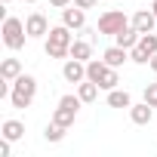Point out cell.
<instances>
[{
    "instance_id": "1",
    "label": "cell",
    "mask_w": 157,
    "mask_h": 157,
    "mask_svg": "<svg viewBox=\"0 0 157 157\" xmlns=\"http://www.w3.org/2000/svg\"><path fill=\"white\" fill-rule=\"evenodd\" d=\"M71 43H74L71 28H68V25H56V28H49L43 49H46L49 59H68V56H71Z\"/></svg>"
},
{
    "instance_id": "6",
    "label": "cell",
    "mask_w": 157,
    "mask_h": 157,
    "mask_svg": "<svg viewBox=\"0 0 157 157\" xmlns=\"http://www.w3.org/2000/svg\"><path fill=\"white\" fill-rule=\"evenodd\" d=\"M62 77H65L68 83H83V80H86V62L68 56L65 65H62Z\"/></svg>"
},
{
    "instance_id": "27",
    "label": "cell",
    "mask_w": 157,
    "mask_h": 157,
    "mask_svg": "<svg viewBox=\"0 0 157 157\" xmlns=\"http://www.w3.org/2000/svg\"><path fill=\"white\" fill-rule=\"evenodd\" d=\"M151 13H154V16H157V0H151Z\"/></svg>"
},
{
    "instance_id": "3",
    "label": "cell",
    "mask_w": 157,
    "mask_h": 157,
    "mask_svg": "<svg viewBox=\"0 0 157 157\" xmlns=\"http://www.w3.org/2000/svg\"><path fill=\"white\" fill-rule=\"evenodd\" d=\"M0 34H3V46L13 49V52L22 49L25 40H28V28H25V22L16 19V16H6V19H3V28H0Z\"/></svg>"
},
{
    "instance_id": "22",
    "label": "cell",
    "mask_w": 157,
    "mask_h": 157,
    "mask_svg": "<svg viewBox=\"0 0 157 157\" xmlns=\"http://www.w3.org/2000/svg\"><path fill=\"white\" fill-rule=\"evenodd\" d=\"M145 102H148L151 108H157V83H148V86H145Z\"/></svg>"
},
{
    "instance_id": "29",
    "label": "cell",
    "mask_w": 157,
    "mask_h": 157,
    "mask_svg": "<svg viewBox=\"0 0 157 157\" xmlns=\"http://www.w3.org/2000/svg\"><path fill=\"white\" fill-rule=\"evenodd\" d=\"M6 3H10V0H3V6H6Z\"/></svg>"
},
{
    "instance_id": "4",
    "label": "cell",
    "mask_w": 157,
    "mask_h": 157,
    "mask_svg": "<svg viewBox=\"0 0 157 157\" xmlns=\"http://www.w3.org/2000/svg\"><path fill=\"white\" fill-rule=\"evenodd\" d=\"M80 105H83L80 96H74V93L62 96L59 105H56V111H52V123H59V126H71V123L77 120V111H80Z\"/></svg>"
},
{
    "instance_id": "7",
    "label": "cell",
    "mask_w": 157,
    "mask_h": 157,
    "mask_svg": "<svg viewBox=\"0 0 157 157\" xmlns=\"http://www.w3.org/2000/svg\"><path fill=\"white\" fill-rule=\"evenodd\" d=\"M62 25H68L71 31H80L83 25H86V10H80V6H65L62 10Z\"/></svg>"
},
{
    "instance_id": "11",
    "label": "cell",
    "mask_w": 157,
    "mask_h": 157,
    "mask_svg": "<svg viewBox=\"0 0 157 157\" xmlns=\"http://www.w3.org/2000/svg\"><path fill=\"white\" fill-rule=\"evenodd\" d=\"M139 37H142V34H139V31L132 28V22H129L126 28H120V31L114 34V43H117V46H123V49H132V46L139 43Z\"/></svg>"
},
{
    "instance_id": "2",
    "label": "cell",
    "mask_w": 157,
    "mask_h": 157,
    "mask_svg": "<svg viewBox=\"0 0 157 157\" xmlns=\"http://www.w3.org/2000/svg\"><path fill=\"white\" fill-rule=\"evenodd\" d=\"M34 96H37V77L22 71V74L16 77V80H13V93H10V102H13V108H31Z\"/></svg>"
},
{
    "instance_id": "12",
    "label": "cell",
    "mask_w": 157,
    "mask_h": 157,
    "mask_svg": "<svg viewBox=\"0 0 157 157\" xmlns=\"http://www.w3.org/2000/svg\"><path fill=\"white\" fill-rule=\"evenodd\" d=\"M108 68H111V65H108L105 59H90V62H86V80L102 83V77L108 74Z\"/></svg>"
},
{
    "instance_id": "8",
    "label": "cell",
    "mask_w": 157,
    "mask_h": 157,
    "mask_svg": "<svg viewBox=\"0 0 157 157\" xmlns=\"http://www.w3.org/2000/svg\"><path fill=\"white\" fill-rule=\"evenodd\" d=\"M25 28H28V37H46L49 34V22L43 13H31L25 19Z\"/></svg>"
},
{
    "instance_id": "17",
    "label": "cell",
    "mask_w": 157,
    "mask_h": 157,
    "mask_svg": "<svg viewBox=\"0 0 157 157\" xmlns=\"http://www.w3.org/2000/svg\"><path fill=\"white\" fill-rule=\"evenodd\" d=\"M71 56L80 59V62H90V59H93V43H90V40H74V43H71Z\"/></svg>"
},
{
    "instance_id": "10",
    "label": "cell",
    "mask_w": 157,
    "mask_h": 157,
    "mask_svg": "<svg viewBox=\"0 0 157 157\" xmlns=\"http://www.w3.org/2000/svg\"><path fill=\"white\" fill-rule=\"evenodd\" d=\"M151 117H154V108H151L148 102L129 105V120H132L136 126H148V123H151Z\"/></svg>"
},
{
    "instance_id": "23",
    "label": "cell",
    "mask_w": 157,
    "mask_h": 157,
    "mask_svg": "<svg viewBox=\"0 0 157 157\" xmlns=\"http://www.w3.org/2000/svg\"><path fill=\"white\" fill-rule=\"evenodd\" d=\"M99 3V0H74V6H80V10H93Z\"/></svg>"
},
{
    "instance_id": "26",
    "label": "cell",
    "mask_w": 157,
    "mask_h": 157,
    "mask_svg": "<svg viewBox=\"0 0 157 157\" xmlns=\"http://www.w3.org/2000/svg\"><path fill=\"white\" fill-rule=\"evenodd\" d=\"M148 68H151V71H154V74H157V52H154V56H151V62H148Z\"/></svg>"
},
{
    "instance_id": "25",
    "label": "cell",
    "mask_w": 157,
    "mask_h": 157,
    "mask_svg": "<svg viewBox=\"0 0 157 157\" xmlns=\"http://www.w3.org/2000/svg\"><path fill=\"white\" fill-rule=\"evenodd\" d=\"M10 145H13L10 139H3V142H0V157H10Z\"/></svg>"
},
{
    "instance_id": "24",
    "label": "cell",
    "mask_w": 157,
    "mask_h": 157,
    "mask_svg": "<svg viewBox=\"0 0 157 157\" xmlns=\"http://www.w3.org/2000/svg\"><path fill=\"white\" fill-rule=\"evenodd\" d=\"M74 0H49V6H56V10H65V6H71Z\"/></svg>"
},
{
    "instance_id": "28",
    "label": "cell",
    "mask_w": 157,
    "mask_h": 157,
    "mask_svg": "<svg viewBox=\"0 0 157 157\" xmlns=\"http://www.w3.org/2000/svg\"><path fill=\"white\" fill-rule=\"evenodd\" d=\"M25 3H37V0H25Z\"/></svg>"
},
{
    "instance_id": "15",
    "label": "cell",
    "mask_w": 157,
    "mask_h": 157,
    "mask_svg": "<svg viewBox=\"0 0 157 157\" xmlns=\"http://www.w3.org/2000/svg\"><path fill=\"white\" fill-rule=\"evenodd\" d=\"M99 83H93V80H83V83H77V96L83 99V105H90V102H96L99 99Z\"/></svg>"
},
{
    "instance_id": "16",
    "label": "cell",
    "mask_w": 157,
    "mask_h": 157,
    "mask_svg": "<svg viewBox=\"0 0 157 157\" xmlns=\"http://www.w3.org/2000/svg\"><path fill=\"white\" fill-rule=\"evenodd\" d=\"M19 74H22V62L19 59H3L0 62V77H3V80H16Z\"/></svg>"
},
{
    "instance_id": "9",
    "label": "cell",
    "mask_w": 157,
    "mask_h": 157,
    "mask_svg": "<svg viewBox=\"0 0 157 157\" xmlns=\"http://www.w3.org/2000/svg\"><path fill=\"white\" fill-rule=\"evenodd\" d=\"M129 22H132V28H136L139 34H148V31H154V28H157V16H154L151 10H139Z\"/></svg>"
},
{
    "instance_id": "5",
    "label": "cell",
    "mask_w": 157,
    "mask_h": 157,
    "mask_svg": "<svg viewBox=\"0 0 157 157\" xmlns=\"http://www.w3.org/2000/svg\"><path fill=\"white\" fill-rule=\"evenodd\" d=\"M129 25V19H126V13L123 10H105L102 16H99V34H108V37H114L120 28H126Z\"/></svg>"
},
{
    "instance_id": "14",
    "label": "cell",
    "mask_w": 157,
    "mask_h": 157,
    "mask_svg": "<svg viewBox=\"0 0 157 157\" xmlns=\"http://www.w3.org/2000/svg\"><path fill=\"white\" fill-rule=\"evenodd\" d=\"M102 59H105L111 68H120V65L129 59V49H123V46H117V43H114V46H108V49L102 52Z\"/></svg>"
},
{
    "instance_id": "18",
    "label": "cell",
    "mask_w": 157,
    "mask_h": 157,
    "mask_svg": "<svg viewBox=\"0 0 157 157\" xmlns=\"http://www.w3.org/2000/svg\"><path fill=\"white\" fill-rule=\"evenodd\" d=\"M108 105H111V108H129V105H132V96H129L126 90H111V93H108Z\"/></svg>"
},
{
    "instance_id": "19",
    "label": "cell",
    "mask_w": 157,
    "mask_h": 157,
    "mask_svg": "<svg viewBox=\"0 0 157 157\" xmlns=\"http://www.w3.org/2000/svg\"><path fill=\"white\" fill-rule=\"evenodd\" d=\"M136 46H139V49H142V52H145V56L151 59V56L157 52V34H154V31H148V34H142Z\"/></svg>"
},
{
    "instance_id": "21",
    "label": "cell",
    "mask_w": 157,
    "mask_h": 157,
    "mask_svg": "<svg viewBox=\"0 0 157 157\" xmlns=\"http://www.w3.org/2000/svg\"><path fill=\"white\" fill-rule=\"evenodd\" d=\"M117 83H120V74H117V68H108V74L102 77V83H99V86H102L105 93H111V90H117Z\"/></svg>"
},
{
    "instance_id": "20",
    "label": "cell",
    "mask_w": 157,
    "mask_h": 157,
    "mask_svg": "<svg viewBox=\"0 0 157 157\" xmlns=\"http://www.w3.org/2000/svg\"><path fill=\"white\" fill-rule=\"evenodd\" d=\"M65 132H68V126H59V123H52V120H49V126L43 129V139H46V142H52V145H59V142L65 139Z\"/></svg>"
},
{
    "instance_id": "13",
    "label": "cell",
    "mask_w": 157,
    "mask_h": 157,
    "mask_svg": "<svg viewBox=\"0 0 157 157\" xmlns=\"http://www.w3.org/2000/svg\"><path fill=\"white\" fill-rule=\"evenodd\" d=\"M0 136L10 139V142H19L25 136V123L22 120H3V123H0Z\"/></svg>"
}]
</instances>
